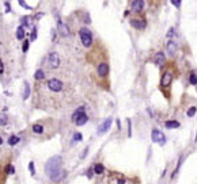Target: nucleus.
Returning a JSON list of instances; mask_svg holds the SVG:
<instances>
[{
    "label": "nucleus",
    "instance_id": "5",
    "mask_svg": "<svg viewBox=\"0 0 197 184\" xmlns=\"http://www.w3.org/2000/svg\"><path fill=\"white\" fill-rule=\"evenodd\" d=\"M171 81H173V73L170 71L165 72L161 77V87L162 88H169L171 85Z\"/></svg>",
    "mask_w": 197,
    "mask_h": 184
},
{
    "label": "nucleus",
    "instance_id": "25",
    "mask_svg": "<svg viewBox=\"0 0 197 184\" xmlns=\"http://www.w3.org/2000/svg\"><path fill=\"white\" fill-rule=\"evenodd\" d=\"M22 23H23V26H30L32 24V18L30 16H23L22 18Z\"/></svg>",
    "mask_w": 197,
    "mask_h": 184
},
{
    "label": "nucleus",
    "instance_id": "28",
    "mask_svg": "<svg viewBox=\"0 0 197 184\" xmlns=\"http://www.w3.org/2000/svg\"><path fill=\"white\" fill-rule=\"evenodd\" d=\"M29 171H30V173H32L33 176L36 175V167H34V162H30V164H29Z\"/></svg>",
    "mask_w": 197,
    "mask_h": 184
},
{
    "label": "nucleus",
    "instance_id": "9",
    "mask_svg": "<svg viewBox=\"0 0 197 184\" xmlns=\"http://www.w3.org/2000/svg\"><path fill=\"white\" fill-rule=\"evenodd\" d=\"M154 62H155V65H156V67H159V68L165 67V64H166V56H165V53L158 51L156 54H155V57H154Z\"/></svg>",
    "mask_w": 197,
    "mask_h": 184
},
{
    "label": "nucleus",
    "instance_id": "17",
    "mask_svg": "<svg viewBox=\"0 0 197 184\" xmlns=\"http://www.w3.org/2000/svg\"><path fill=\"white\" fill-rule=\"evenodd\" d=\"M189 84L197 85V69H193V71L189 73Z\"/></svg>",
    "mask_w": 197,
    "mask_h": 184
},
{
    "label": "nucleus",
    "instance_id": "27",
    "mask_svg": "<svg viewBox=\"0 0 197 184\" xmlns=\"http://www.w3.org/2000/svg\"><path fill=\"white\" fill-rule=\"evenodd\" d=\"M196 112H197V108H196V107H190L189 110H188V112H186V115H188L189 118H192Z\"/></svg>",
    "mask_w": 197,
    "mask_h": 184
},
{
    "label": "nucleus",
    "instance_id": "37",
    "mask_svg": "<svg viewBox=\"0 0 197 184\" xmlns=\"http://www.w3.org/2000/svg\"><path fill=\"white\" fill-rule=\"evenodd\" d=\"M128 135L130 137V121L128 119Z\"/></svg>",
    "mask_w": 197,
    "mask_h": 184
},
{
    "label": "nucleus",
    "instance_id": "3",
    "mask_svg": "<svg viewBox=\"0 0 197 184\" xmlns=\"http://www.w3.org/2000/svg\"><path fill=\"white\" fill-rule=\"evenodd\" d=\"M151 140H152V142H155V144H158L161 146H163L167 142V138H166L165 133L161 131L159 129H154L151 131Z\"/></svg>",
    "mask_w": 197,
    "mask_h": 184
},
{
    "label": "nucleus",
    "instance_id": "32",
    "mask_svg": "<svg viewBox=\"0 0 197 184\" xmlns=\"http://www.w3.org/2000/svg\"><path fill=\"white\" fill-rule=\"evenodd\" d=\"M36 38H37V27H33L32 38H30V41H36Z\"/></svg>",
    "mask_w": 197,
    "mask_h": 184
},
{
    "label": "nucleus",
    "instance_id": "10",
    "mask_svg": "<svg viewBox=\"0 0 197 184\" xmlns=\"http://www.w3.org/2000/svg\"><path fill=\"white\" fill-rule=\"evenodd\" d=\"M57 28H59L60 35H63V37H68V35H69V30H68L67 24L63 23L59 16H57Z\"/></svg>",
    "mask_w": 197,
    "mask_h": 184
},
{
    "label": "nucleus",
    "instance_id": "8",
    "mask_svg": "<svg viewBox=\"0 0 197 184\" xmlns=\"http://www.w3.org/2000/svg\"><path fill=\"white\" fill-rule=\"evenodd\" d=\"M111 123H113V118H107V119H105V121H103L102 123L99 125V127H98V134L106 133L107 130L110 129Z\"/></svg>",
    "mask_w": 197,
    "mask_h": 184
},
{
    "label": "nucleus",
    "instance_id": "1",
    "mask_svg": "<svg viewBox=\"0 0 197 184\" xmlns=\"http://www.w3.org/2000/svg\"><path fill=\"white\" fill-rule=\"evenodd\" d=\"M61 165H63V158L60 156L50 157L45 165V172L50 177V180L55 183H59L67 176V171L61 169Z\"/></svg>",
    "mask_w": 197,
    "mask_h": 184
},
{
    "label": "nucleus",
    "instance_id": "14",
    "mask_svg": "<svg viewBox=\"0 0 197 184\" xmlns=\"http://www.w3.org/2000/svg\"><path fill=\"white\" fill-rule=\"evenodd\" d=\"M83 114H86V108H84V106H80L79 108H76L75 112L72 114V121L75 122L76 119L80 117V115H83Z\"/></svg>",
    "mask_w": 197,
    "mask_h": 184
},
{
    "label": "nucleus",
    "instance_id": "23",
    "mask_svg": "<svg viewBox=\"0 0 197 184\" xmlns=\"http://www.w3.org/2000/svg\"><path fill=\"white\" fill-rule=\"evenodd\" d=\"M43 77H45V73H43L42 69H37L36 73H34V78L38 81V80H42Z\"/></svg>",
    "mask_w": 197,
    "mask_h": 184
},
{
    "label": "nucleus",
    "instance_id": "12",
    "mask_svg": "<svg viewBox=\"0 0 197 184\" xmlns=\"http://www.w3.org/2000/svg\"><path fill=\"white\" fill-rule=\"evenodd\" d=\"M130 26L137 28V30H143V28H146L147 22L144 19H132L130 20Z\"/></svg>",
    "mask_w": 197,
    "mask_h": 184
},
{
    "label": "nucleus",
    "instance_id": "7",
    "mask_svg": "<svg viewBox=\"0 0 197 184\" xmlns=\"http://www.w3.org/2000/svg\"><path fill=\"white\" fill-rule=\"evenodd\" d=\"M97 73H98L99 77H102V78L107 77V74H109V64L101 62L98 67H97Z\"/></svg>",
    "mask_w": 197,
    "mask_h": 184
},
{
    "label": "nucleus",
    "instance_id": "6",
    "mask_svg": "<svg viewBox=\"0 0 197 184\" xmlns=\"http://www.w3.org/2000/svg\"><path fill=\"white\" fill-rule=\"evenodd\" d=\"M48 88L50 91H53V92H60L63 90V83L60 81L59 78H50L48 81Z\"/></svg>",
    "mask_w": 197,
    "mask_h": 184
},
{
    "label": "nucleus",
    "instance_id": "40",
    "mask_svg": "<svg viewBox=\"0 0 197 184\" xmlns=\"http://www.w3.org/2000/svg\"><path fill=\"white\" fill-rule=\"evenodd\" d=\"M194 141L197 142V131H196V138H194Z\"/></svg>",
    "mask_w": 197,
    "mask_h": 184
},
{
    "label": "nucleus",
    "instance_id": "4",
    "mask_svg": "<svg viewBox=\"0 0 197 184\" xmlns=\"http://www.w3.org/2000/svg\"><path fill=\"white\" fill-rule=\"evenodd\" d=\"M48 64H49V68H52V69H57V68L60 67V56H59V53H56V51L50 53L49 57H48Z\"/></svg>",
    "mask_w": 197,
    "mask_h": 184
},
{
    "label": "nucleus",
    "instance_id": "30",
    "mask_svg": "<svg viewBox=\"0 0 197 184\" xmlns=\"http://www.w3.org/2000/svg\"><path fill=\"white\" fill-rule=\"evenodd\" d=\"M29 45H30V41H25L23 42V47H22V50H23V53H26V51L29 50Z\"/></svg>",
    "mask_w": 197,
    "mask_h": 184
},
{
    "label": "nucleus",
    "instance_id": "11",
    "mask_svg": "<svg viewBox=\"0 0 197 184\" xmlns=\"http://www.w3.org/2000/svg\"><path fill=\"white\" fill-rule=\"evenodd\" d=\"M166 51H167V54L170 57H174L175 53H177V43L174 42V41H169V42L166 43Z\"/></svg>",
    "mask_w": 197,
    "mask_h": 184
},
{
    "label": "nucleus",
    "instance_id": "39",
    "mask_svg": "<svg viewBox=\"0 0 197 184\" xmlns=\"http://www.w3.org/2000/svg\"><path fill=\"white\" fill-rule=\"evenodd\" d=\"M0 145H3V140H1V137H0Z\"/></svg>",
    "mask_w": 197,
    "mask_h": 184
},
{
    "label": "nucleus",
    "instance_id": "16",
    "mask_svg": "<svg viewBox=\"0 0 197 184\" xmlns=\"http://www.w3.org/2000/svg\"><path fill=\"white\" fill-rule=\"evenodd\" d=\"M165 126L167 127V129H178L179 126H181V123L178 121H174V119H171V121H167L165 123Z\"/></svg>",
    "mask_w": 197,
    "mask_h": 184
},
{
    "label": "nucleus",
    "instance_id": "18",
    "mask_svg": "<svg viewBox=\"0 0 197 184\" xmlns=\"http://www.w3.org/2000/svg\"><path fill=\"white\" fill-rule=\"evenodd\" d=\"M32 131L34 134H42L43 133V126L41 123H34L32 126Z\"/></svg>",
    "mask_w": 197,
    "mask_h": 184
},
{
    "label": "nucleus",
    "instance_id": "22",
    "mask_svg": "<svg viewBox=\"0 0 197 184\" xmlns=\"http://www.w3.org/2000/svg\"><path fill=\"white\" fill-rule=\"evenodd\" d=\"M16 38L19 39V41H22V39L25 38V28H23V26H19V27L16 28Z\"/></svg>",
    "mask_w": 197,
    "mask_h": 184
},
{
    "label": "nucleus",
    "instance_id": "34",
    "mask_svg": "<svg viewBox=\"0 0 197 184\" xmlns=\"http://www.w3.org/2000/svg\"><path fill=\"white\" fill-rule=\"evenodd\" d=\"M4 6H6V12L11 11V6H10V3H8V1H6V3H4Z\"/></svg>",
    "mask_w": 197,
    "mask_h": 184
},
{
    "label": "nucleus",
    "instance_id": "2",
    "mask_svg": "<svg viewBox=\"0 0 197 184\" xmlns=\"http://www.w3.org/2000/svg\"><path fill=\"white\" fill-rule=\"evenodd\" d=\"M79 37H80V41H82L83 46L84 47H90L93 45V33L86 27H82L79 30Z\"/></svg>",
    "mask_w": 197,
    "mask_h": 184
},
{
    "label": "nucleus",
    "instance_id": "20",
    "mask_svg": "<svg viewBox=\"0 0 197 184\" xmlns=\"http://www.w3.org/2000/svg\"><path fill=\"white\" fill-rule=\"evenodd\" d=\"M93 169H94V173H95V175H102L103 171H105V167H103L101 162H98V164L94 165V168H93Z\"/></svg>",
    "mask_w": 197,
    "mask_h": 184
},
{
    "label": "nucleus",
    "instance_id": "38",
    "mask_svg": "<svg viewBox=\"0 0 197 184\" xmlns=\"http://www.w3.org/2000/svg\"><path fill=\"white\" fill-rule=\"evenodd\" d=\"M118 184H125V179H120V180H118Z\"/></svg>",
    "mask_w": 197,
    "mask_h": 184
},
{
    "label": "nucleus",
    "instance_id": "31",
    "mask_svg": "<svg viewBox=\"0 0 197 184\" xmlns=\"http://www.w3.org/2000/svg\"><path fill=\"white\" fill-rule=\"evenodd\" d=\"M18 3H19L23 8H26V10H32V7H30V6H27V4L25 3V0H18Z\"/></svg>",
    "mask_w": 197,
    "mask_h": 184
},
{
    "label": "nucleus",
    "instance_id": "33",
    "mask_svg": "<svg viewBox=\"0 0 197 184\" xmlns=\"http://www.w3.org/2000/svg\"><path fill=\"white\" fill-rule=\"evenodd\" d=\"M171 3H173V6L179 8V6H181V0H171Z\"/></svg>",
    "mask_w": 197,
    "mask_h": 184
},
{
    "label": "nucleus",
    "instance_id": "13",
    "mask_svg": "<svg viewBox=\"0 0 197 184\" xmlns=\"http://www.w3.org/2000/svg\"><path fill=\"white\" fill-rule=\"evenodd\" d=\"M144 8V0H133L132 1V10L135 12H140Z\"/></svg>",
    "mask_w": 197,
    "mask_h": 184
},
{
    "label": "nucleus",
    "instance_id": "15",
    "mask_svg": "<svg viewBox=\"0 0 197 184\" xmlns=\"http://www.w3.org/2000/svg\"><path fill=\"white\" fill-rule=\"evenodd\" d=\"M29 96H30V84L27 81L23 83V94H22V98L23 100H27Z\"/></svg>",
    "mask_w": 197,
    "mask_h": 184
},
{
    "label": "nucleus",
    "instance_id": "26",
    "mask_svg": "<svg viewBox=\"0 0 197 184\" xmlns=\"http://www.w3.org/2000/svg\"><path fill=\"white\" fill-rule=\"evenodd\" d=\"M83 140V135L80 133H75L74 134V138H72V142H79Z\"/></svg>",
    "mask_w": 197,
    "mask_h": 184
},
{
    "label": "nucleus",
    "instance_id": "19",
    "mask_svg": "<svg viewBox=\"0 0 197 184\" xmlns=\"http://www.w3.org/2000/svg\"><path fill=\"white\" fill-rule=\"evenodd\" d=\"M87 121H88V117H87L86 114H83V115H80V117L76 119L75 123H76V126H83L87 123Z\"/></svg>",
    "mask_w": 197,
    "mask_h": 184
},
{
    "label": "nucleus",
    "instance_id": "29",
    "mask_svg": "<svg viewBox=\"0 0 197 184\" xmlns=\"http://www.w3.org/2000/svg\"><path fill=\"white\" fill-rule=\"evenodd\" d=\"M166 37L169 39H171L174 37V27H170L169 28V31H167V34H166Z\"/></svg>",
    "mask_w": 197,
    "mask_h": 184
},
{
    "label": "nucleus",
    "instance_id": "36",
    "mask_svg": "<svg viewBox=\"0 0 197 184\" xmlns=\"http://www.w3.org/2000/svg\"><path fill=\"white\" fill-rule=\"evenodd\" d=\"M4 72V67H3V61H1V60H0V74L3 73Z\"/></svg>",
    "mask_w": 197,
    "mask_h": 184
},
{
    "label": "nucleus",
    "instance_id": "24",
    "mask_svg": "<svg viewBox=\"0 0 197 184\" xmlns=\"http://www.w3.org/2000/svg\"><path fill=\"white\" fill-rule=\"evenodd\" d=\"M8 123V117L6 114H0V126H6Z\"/></svg>",
    "mask_w": 197,
    "mask_h": 184
},
{
    "label": "nucleus",
    "instance_id": "35",
    "mask_svg": "<svg viewBox=\"0 0 197 184\" xmlns=\"http://www.w3.org/2000/svg\"><path fill=\"white\" fill-rule=\"evenodd\" d=\"M7 173H14V167L12 165H8L7 167Z\"/></svg>",
    "mask_w": 197,
    "mask_h": 184
},
{
    "label": "nucleus",
    "instance_id": "21",
    "mask_svg": "<svg viewBox=\"0 0 197 184\" xmlns=\"http://www.w3.org/2000/svg\"><path fill=\"white\" fill-rule=\"evenodd\" d=\"M20 142V138L18 135H11V137L8 138V145L10 146H15L16 144H19Z\"/></svg>",
    "mask_w": 197,
    "mask_h": 184
}]
</instances>
